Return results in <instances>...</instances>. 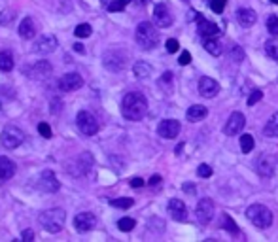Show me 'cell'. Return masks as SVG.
<instances>
[{
    "mask_svg": "<svg viewBox=\"0 0 278 242\" xmlns=\"http://www.w3.org/2000/svg\"><path fill=\"white\" fill-rule=\"evenodd\" d=\"M148 112V100L142 93H127L121 100V113L125 119L140 121Z\"/></svg>",
    "mask_w": 278,
    "mask_h": 242,
    "instance_id": "cell-1",
    "label": "cell"
},
{
    "mask_svg": "<svg viewBox=\"0 0 278 242\" xmlns=\"http://www.w3.org/2000/svg\"><path fill=\"white\" fill-rule=\"evenodd\" d=\"M38 221H40L42 229H46L48 233H59L65 227L66 214L65 210L61 208H49V210H44L40 216H38Z\"/></svg>",
    "mask_w": 278,
    "mask_h": 242,
    "instance_id": "cell-2",
    "label": "cell"
},
{
    "mask_svg": "<svg viewBox=\"0 0 278 242\" xmlns=\"http://www.w3.org/2000/svg\"><path fill=\"white\" fill-rule=\"evenodd\" d=\"M134 38H136V44H138L142 49H154L159 44V33L156 31V27L150 23V21H142V23L136 27V34H134Z\"/></svg>",
    "mask_w": 278,
    "mask_h": 242,
    "instance_id": "cell-3",
    "label": "cell"
},
{
    "mask_svg": "<svg viewBox=\"0 0 278 242\" xmlns=\"http://www.w3.org/2000/svg\"><path fill=\"white\" fill-rule=\"evenodd\" d=\"M246 216L259 229H267L272 223V212L267 206H263V204H250L246 208Z\"/></svg>",
    "mask_w": 278,
    "mask_h": 242,
    "instance_id": "cell-4",
    "label": "cell"
},
{
    "mask_svg": "<svg viewBox=\"0 0 278 242\" xmlns=\"http://www.w3.org/2000/svg\"><path fill=\"white\" fill-rule=\"evenodd\" d=\"M25 140V133L16 125H6L2 135H0V142L6 150H16L19 146L23 144Z\"/></svg>",
    "mask_w": 278,
    "mask_h": 242,
    "instance_id": "cell-5",
    "label": "cell"
},
{
    "mask_svg": "<svg viewBox=\"0 0 278 242\" xmlns=\"http://www.w3.org/2000/svg\"><path fill=\"white\" fill-rule=\"evenodd\" d=\"M102 65L106 66L110 72H121L127 65V55L119 49H110L102 55Z\"/></svg>",
    "mask_w": 278,
    "mask_h": 242,
    "instance_id": "cell-6",
    "label": "cell"
},
{
    "mask_svg": "<svg viewBox=\"0 0 278 242\" xmlns=\"http://www.w3.org/2000/svg\"><path fill=\"white\" fill-rule=\"evenodd\" d=\"M76 125H78L80 133L85 135V137H93V135H97V131H98L97 117H95L91 112H87V110H82V112L78 113V117H76Z\"/></svg>",
    "mask_w": 278,
    "mask_h": 242,
    "instance_id": "cell-7",
    "label": "cell"
},
{
    "mask_svg": "<svg viewBox=\"0 0 278 242\" xmlns=\"http://www.w3.org/2000/svg\"><path fill=\"white\" fill-rule=\"evenodd\" d=\"M83 85V78L80 74L76 72H68L65 76H61L57 81L59 91H65V93H70V91H78V89Z\"/></svg>",
    "mask_w": 278,
    "mask_h": 242,
    "instance_id": "cell-8",
    "label": "cell"
},
{
    "mask_svg": "<svg viewBox=\"0 0 278 242\" xmlns=\"http://www.w3.org/2000/svg\"><path fill=\"white\" fill-rule=\"evenodd\" d=\"M36 187H38L40 191H46V193H55V191H59L61 184L57 182V178H55V174H53L51 170H44L40 176H38Z\"/></svg>",
    "mask_w": 278,
    "mask_h": 242,
    "instance_id": "cell-9",
    "label": "cell"
},
{
    "mask_svg": "<svg viewBox=\"0 0 278 242\" xmlns=\"http://www.w3.org/2000/svg\"><path fill=\"white\" fill-rule=\"evenodd\" d=\"M214 214H216V206H214L212 199H201L199 204H197V218H199V221L203 225H206V223L212 221Z\"/></svg>",
    "mask_w": 278,
    "mask_h": 242,
    "instance_id": "cell-10",
    "label": "cell"
},
{
    "mask_svg": "<svg viewBox=\"0 0 278 242\" xmlns=\"http://www.w3.org/2000/svg\"><path fill=\"white\" fill-rule=\"evenodd\" d=\"M244 125H246L244 115L240 112H233L229 115L227 123H225V127H223V133H225L227 137H235V135H238L240 131L244 129Z\"/></svg>",
    "mask_w": 278,
    "mask_h": 242,
    "instance_id": "cell-11",
    "label": "cell"
},
{
    "mask_svg": "<svg viewBox=\"0 0 278 242\" xmlns=\"http://www.w3.org/2000/svg\"><path fill=\"white\" fill-rule=\"evenodd\" d=\"M178 133H180V121L176 119H163L157 127V135L161 138H167V140L176 138Z\"/></svg>",
    "mask_w": 278,
    "mask_h": 242,
    "instance_id": "cell-12",
    "label": "cell"
},
{
    "mask_svg": "<svg viewBox=\"0 0 278 242\" xmlns=\"http://www.w3.org/2000/svg\"><path fill=\"white\" fill-rule=\"evenodd\" d=\"M57 38L55 36H51V34H44L40 40L34 44V53H38V55H49V53H53L55 49H57Z\"/></svg>",
    "mask_w": 278,
    "mask_h": 242,
    "instance_id": "cell-13",
    "label": "cell"
},
{
    "mask_svg": "<svg viewBox=\"0 0 278 242\" xmlns=\"http://www.w3.org/2000/svg\"><path fill=\"white\" fill-rule=\"evenodd\" d=\"M97 225V218L91 214V212H80L76 218H74V227L78 233H87L93 227Z\"/></svg>",
    "mask_w": 278,
    "mask_h": 242,
    "instance_id": "cell-14",
    "label": "cell"
},
{
    "mask_svg": "<svg viewBox=\"0 0 278 242\" xmlns=\"http://www.w3.org/2000/svg\"><path fill=\"white\" fill-rule=\"evenodd\" d=\"M154 21H156L157 27H161V29H167V27H171L172 25V16H171V10L167 4H156V8H154Z\"/></svg>",
    "mask_w": 278,
    "mask_h": 242,
    "instance_id": "cell-15",
    "label": "cell"
},
{
    "mask_svg": "<svg viewBox=\"0 0 278 242\" xmlns=\"http://www.w3.org/2000/svg\"><path fill=\"white\" fill-rule=\"evenodd\" d=\"M199 93L205 98H214L220 93V83L216 80H212V78L205 76V78H201V81H199Z\"/></svg>",
    "mask_w": 278,
    "mask_h": 242,
    "instance_id": "cell-16",
    "label": "cell"
},
{
    "mask_svg": "<svg viewBox=\"0 0 278 242\" xmlns=\"http://www.w3.org/2000/svg\"><path fill=\"white\" fill-rule=\"evenodd\" d=\"M74 165L76 167H72V169H68V172L70 174H74V176H85L87 172L91 170V165H93V157H91L89 154H82L76 161H74Z\"/></svg>",
    "mask_w": 278,
    "mask_h": 242,
    "instance_id": "cell-17",
    "label": "cell"
},
{
    "mask_svg": "<svg viewBox=\"0 0 278 242\" xmlns=\"http://www.w3.org/2000/svg\"><path fill=\"white\" fill-rule=\"evenodd\" d=\"M51 65H49L48 61H38L36 65L29 66V68H25V72L29 74L31 78H34V80H44V78H48V76H51Z\"/></svg>",
    "mask_w": 278,
    "mask_h": 242,
    "instance_id": "cell-18",
    "label": "cell"
},
{
    "mask_svg": "<svg viewBox=\"0 0 278 242\" xmlns=\"http://www.w3.org/2000/svg\"><path fill=\"white\" fill-rule=\"evenodd\" d=\"M274 167H276V161L270 155H259L257 161H255V170L261 176H272L274 174Z\"/></svg>",
    "mask_w": 278,
    "mask_h": 242,
    "instance_id": "cell-19",
    "label": "cell"
},
{
    "mask_svg": "<svg viewBox=\"0 0 278 242\" xmlns=\"http://www.w3.org/2000/svg\"><path fill=\"white\" fill-rule=\"evenodd\" d=\"M197 25H199V34L205 36V38H216L220 34V27L212 21H206L205 17H199Z\"/></svg>",
    "mask_w": 278,
    "mask_h": 242,
    "instance_id": "cell-20",
    "label": "cell"
},
{
    "mask_svg": "<svg viewBox=\"0 0 278 242\" xmlns=\"http://www.w3.org/2000/svg\"><path fill=\"white\" fill-rule=\"evenodd\" d=\"M169 212H171V218L176 221H186L188 219V208L180 199H172L169 202Z\"/></svg>",
    "mask_w": 278,
    "mask_h": 242,
    "instance_id": "cell-21",
    "label": "cell"
},
{
    "mask_svg": "<svg viewBox=\"0 0 278 242\" xmlns=\"http://www.w3.org/2000/svg\"><path fill=\"white\" fill-rule=\"evenodd\" d=\"M16 174V163L8 157H0V184H6Z\"/></svg>",
    "mask_w": 278,
    "mask_h": 242,
    "instance_id": "cell-22",
    "label": "cell"
},
{
    "mask_svg": "<svg viewBox=\"0 0 278 242\" xmlns=\"http://www.w3.org/2000/svg\"><path fill=\"white\" fill-rule=\"evenodd\" d=\"M237 21L240 27H244V29H248V27H252V25L257 21V16H255L254 10L250 8H240L237 12Z\"/></svg>",
    "mask_w": 278,
    "mask_h": 242,
    "instance_id": "cell-23",
    "label": "cell"
},
{
    "mask_svg": "<svg viewBox=\"0 0 278 242\" xmlns=\"http://www.w3.org/2000/svg\"><path fill=\"white\" fill-rule=\"evenodd\" d=\"M34 34H36V27H34V21L31 17H25L21 25H19V36L23 38V40H31L34 38Z\"/></svg>",
    "mask_w": 278,
    "mask_h": 242,
    "instance_id": "cell-24",
    "label": "cell"
},
{
    "mask_svg": "<svg viewBox=\"0 0 278 242\" xmlns=\"http://www.w3.org/2000/svg\"><path fill=\"white\" fill-rule=\"evenodd\" d=\"M263 135L269 138L278 137V112L270 115V119L267 121V125H265V129H263Z\"/></svg>",
    "mask_w": 278,
    "mask_h": 242,
    "instance_id": "cell-25",
    "label": "cell"
},
{
    "mask_svg": "<svg viewBox=\"0 0 278 242\" xmlns=\"http://www.w3.org/2000/svg\"><path fill=\"white\" fill-rule=\"evenodd\" d=\"M206 108L205 106H201V104H193V106H189L188 108V119L189 121H201L203 117H206Z\"/></svg>",
    "mask_w": 278,
    "mask_h": 242,
    "instance_id": "cell-26",
    "label": "cell"
},
{
    "mask_svg": "<svg viewBox=\"0 0 278 242\" xmlns=\"http://www.w3.org/2000/svg\"><path fill=\"white\" fill-rule=\"evenodd\" d=\"M132 72H134L136 78L144 80V78H150V76H152V66L148 65V63H144V61H138L136 65L132 66Z\"/></svg>",
    "mask_w": 278,
    "mask_h": 242,
    "instance_id": "cell-27",
    "label": "cell"
},
{
    "mask_svg": "<svg viewBox=\"0 0 278 242\" xmlns=\"http://www.w3.org/2000/svg\"><path fill=\"white\" fill-rule=\"evenodd\" d=\"M14 68V55L12 51H0V70L2 72H10Z\"/></svg>",
    "mask_w": 278,
    "mask_h": 242,
    "instance_id": "cell-28",
    "label": "cell"
},
{
    "mask_svg": "<svg viewBox=\"0 0 278 242\" xmlns=\"http://www.w3.org/2000/svg\"><path fill=\"white\" fill-rule=\"evenodd\" d=\"M205 49L210 53V55H221V44L218 40H214V38H206L205 40Z\"/></svg>",
    "mask_w": 278,
    "mask_h": 242,
    "instance_id": "cell-29",
    "label": "cell"
},
{
    "mask_svg": "<svg viewBox=\"0 0 278 242\" xmlns=\"http://www.w3.org/2000/svg\"><path fill=\"white\" fill-rule=\"evenodd\" d=\"M265 53H267L270 59L278 61V40L276 38H270V40L265 42Z\"/></svg>",
    "mask_w": 278,
    "mask_h": 242,
    "instance_id": "cell-30",
    "label": "cell"
},
{
    "mask_svg": "<svg viewBox=\"0 0 278 242\" xmlns=\"http://www.w3.org/2000/svg\"><path fill=\"white\" fill-rule=\"evenodd\" d=\"M240 150L248 154V152H252L254 150V137L252 135H242L240 137Z\"/></svg>",
    "mask_w": 278,
    "mask_h": 242,
    "instance_id": "cell-31",
    "label": "cell"
},
{
    "mask_svg": "<svg viewBox=\"0 0 278 242\" xmlns=\"http://www.w3.org/2000/svg\"><path fill=\"white\" fill-rule=\"evenodd\" d=\"M134 225H136V221H134L132 218H121L119 221H117V227H119L121 231H125V233L132 231V229H134Z\"/></svg>",
    "mask_w": 278,
    "mask_h": 242,
    "instance_id": "cell-32",
    "label": "cell"
},
{
    "mask_svg": "<svg viewBox=\"0 0 278 242\" xmlns=\"http://www.w3.org/2000/svg\"><path fill=\"white\" fill-rule=\"evenodd\" d=\"M91 25H87V23H82V25H78L76 27V31H74V34L78 36V38H87V36H91Z\"/></svg>",
    "mask_w": 278,
    "mask_h": 242,
    "instance_id": "cell-33",
    "label": "cell"
},
{
    "mask_svg": "<svg viewBox=\"0 0 278 242\" xmlns=\"http://www.w3.org/2000/svg\"><path fill=\"white\" fill-rule=\"evenodd\" d=\"M110 206H114V208H131L132 206V199H125V197H123V199H112V201H110Z\"/></svg>",
    "mask_w": 278,
    "mask_h": 242,
    "instance_id": "cell-34",
    "label": "cell"
},
{
    "mask_svg": "<svg viewBox=\"0 0 278 242\" xmlns=\"http://www.w3.org/2000/svg\"><path fill=\"white\" fill-rule=\"evenodd\" d=\"M267 31H269L272 36H278V17L276 16H270L267 19Z\"/></svg>",
    "mask_w": 278,
    "mask_h": 242,
    "instance_id": "cell-35",
    "label": "cell"
},
{
    "mask_svg": "<svg viewBox=\"0 0 278 242\" xmlns=\"http://www.w3.org/2000/svg\"><path fill=\"white\" fill-rule=\"evenodd\" d=\"M223 229H225V231H229V233H233V234L238 233L237 223H235V221H233L229 216H223Z\"/></svg>",
    "mask_w": 278,
    "mask_h": 242,
    "instance_id": "cell-36",
    "label": "cell"
},
{
    "mask_svg": "<svg viewBox=\"0 0 278 242\" xmlns=\"http://www.w3.org/2000/svg\"><path fill=\"white\" fill-rule=\"evenodd\" d=\"M131 2L132 0H115L114 4L108 6V10H110V12H121V10H125V6L131 4Z\"/></svg>",
    "mask_w": 278,
    "mask_h": 242,
    "instance_id": "cell-37",
    "label": "cell"
},
{
    "mask_svg": "<svg viewBox=\"0 0 278 242\" xmlns=\"http://www.w3.org/2000/svg\"><path fill=\"white\" fill-rule=\"evenodd\" d=\"M210 10L216 14H221L225 10V0H210Z\"/></svg>",
    "mask_w": 278,
    "mask_h": 242,
    "instance_id": "cell-38",
    "label": "cell"
},
{
    "mask_svg": "<svg viewBox=\"0 0 278 242\" xmlns=\"http://www.w3.org/2000/svg\"><path fill=\"white\" fill-rule=\"evenodd\" d=\"M38 133H40L44 138H51V127H49L46 121L38 123Z\"/></svg>",
    "mask_w": 278,
    "mask_h": 242,
    "instance_id": "cell-39",
    "label": "cell"
},
{
    "mask_svg": "<svg viewBox=\"0 0 278 242\" xmlns=\"http://www.w3.org/2000/svg\"><path fill=\"white\" fill-rule=\"evenodd\" d=\"M197 174L201 178H210L212 176V167H210V165H201V167L197 169Z\"/></svg>",
    "mask_w": 278,
    "mask_h": 242,
    "instance_id": "cell-40",
    "label": "cell"
},
{
    "mask_svg": "<svg viewBox=\"0 0 278 242\" xmlns=\"http://www.w3.org/2000/svg\"><path fill=\"white\" fill-rule=\"evenodd\" d=\"M261 98H263V91H259V89H255L254 93H252V95L248 97V106H254L255 102H259Z\"/></svg>",
    "mask_w": 278,
    "mask_h": 242,
    "instance_id": "cell-41",
    "label": "cell"
},
{
    "mask_svg": "<svg viewBox=\"0 0 278 242\" xmlns=\"http://www.w3.org/2000/svg\"><path fill=\"white\" fill-rule=\"evenodd\" d=\"M231 57H233L237 63H240V61L244 59V53H242L240 46H233V48H231Z\"/></svg>",
    "mask_w": 278,
    "mask_h": 242,
    "instance_id": "cell-42",
    "label": "cell"
},
{
    "mask_svg": "<svg viewBox=\"0 0 278 242\" xmlns=\"http://www.w3.org/2000/svg\"><path fill=\"white\" fill-rule=\"evenodd\" d=\"M14 21V14L12 12H2L0 14V25H8Z\"/></svg>",
    "mask_w": 278,
    "mask_h": 242,
    "instance_id": "cell-43",
    "label": "cell"
},
{
    "mask_svg": "<svg viewBox=\"0 0 278 242\" xmlns=\"http://www.w3.org/2000/svg\"><path fill=\"white\" fill-rule=\"evenodd\" d=\"M178 48H180L178 40H174V38H172V40H167V51H169V53H176Z\"/></svg>",
    "mask_w": 278,
    "mask_h": 242,
    "instance_id": "cell-44",
    "label": "cell"
},
{
    "mask_svg": "<svg viewBox=\"0 0 278 242\" xmlns=\"http://www.w3.org/2000/svg\"><path fill=\"white\" fill-rule=\"evenodd\" d=\"M178 63H180L182 66L189 65V63H191V53H189V51H184L180 55V59H178Z\"/></svg>",
    "mask_w": 278,
    "mask_h": 242,
    "instance_id": "cell-45",
    "label": "cell"
},
{
    "mask_svg": "<svg viewBox=\"0 0 278 242\" xmlns=\"http://www.w3.org/2000/svg\"><path fill=\"white\" fill-rule=\"evenodd\" d=\"M21 238H23L25 242H31V240H34V233L27 229V231H23V233H21Z\"/></svg>",
    "mask_w": 278,
    "mask_h": 242,
    "instance_id": "cell-46",
    "label": "cell"
},
{
    "mask_svg": "<svg viewBox=\"0 0 278 242\" xmlns=\"http://www.w3.org/2000/svg\"><path fill=\"white\" fill-rule=\"evenodd\" d=\"M61 112V100H51V113Z\"/></svg>",
    "mask_w": 278,
    "mask_h": 242,
    "instance_id": "cell-47",
    "label": "cell"
},
{
    "mask_svg": "<svg viewBox=\"0 0 278 242\" xmlns=\"http://www.w3.org/2000/svg\"><path fill=\"white\" fill-rule=\"evenodd\" d=\"M129 184H131V187H142L144 186V180H142V178H131Z\"/></svg>",
    "mask_w": 278,
    "mask_h": 242,
    "instance_id": "cell-48",
    "label": "cell"
},
{
    "mask_svg": "<svg viewBox=\"0 0 278 242\" xmlns=\"http://www.w3.org/2000/svg\"><path fill=\"white\" fill-rule=\"evenodd\" d=\"M148 184H150L152 187H157L159 184H161V176H157V174H156V176H152V178H150V182H148Z\"/></svg>",
    "mask_w": 278,
    "mask_h": 242,
    "instance_id": "cell-49",
    "label": "cell"
},
{
    "mask_svg": "<svg viewBox=\"0 0 278 242\" xmlns=\"http://www.w3.org/2000/svg\"><path fill=\"white\" fill-rule=\"evenodd\" d=\"M184 191H188V193H195V187L189 186V184H186V186H184Z\"/></svg>",
    "mask_w": 278,
    "mask_h": 242,
    "instance_id": "cell-50",
    "label": "cell"
},
{
    "mask_svg": "<svg viewBox=\"0 0 278 242\" xmlns=\"http://www.w3.org/2000/svg\"><path fill=\"white\" fill-rule=\"evenodd\" d=\"M74 49H76V51H78V53H83V51H85V49H83V46H82V44H74Z\"/></svg>",
    "mask_w": 278,
    "mask_h": 242,
    "instance_id": "cell-51",
    "label": "cell"
},
{
    "mask_svg": "<svg viewBox=\"0 0 278 242\" xmlns=\"http://www.w3.org/2000/svg\"><path fill=\"white\" fill-rule=\"evenodd\" d=\"M115 0H100V4H102V6H104V8H108V6H110V4H114Z\"/></svg>",
    "mask_w": 278,
    "mask_h": 242,
    "instance_id": "cell-52",
    "label": "cell"
},
{
    "mask_svg": "<svg viewBox=\"0 0 278 242\" xmlns=\"http://www.w3.org/2000/svg\"><path fill=\"white\" fill-rule=\"evenodd\" d=\"M172 80V74L171 72H165L163 74V80H161V81H171Z\"/></svg>",
    "mask_w": 278,
    "mask_h": 242,
    "instance_id": "cell-53",
    "label": "cell"
},
{
    "mask_svg": "<svg viewBox=\"0 0 278 242\" xmlns=\"http://www.w3.org/2000/svg\"><path fill=\"white\" fill-rule=\"evenodd\" d=\"M269 2H272V4H278V0H269Z\"/></svg>",
    "mask_w": 278,
    "mask_h": 242,
    "instance_id": "cell-54",
    "label": "cell"
}]
</instances>
